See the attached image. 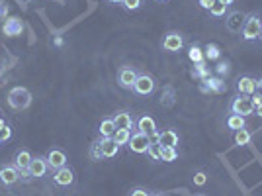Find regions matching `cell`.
<instances>
[{
	"label": "cell",
	"instance_id": "obj_3",
	"mask_svg": "<svg viewBox=\"0 0 262 196\" xmlns=\"http://www.w3.org/2000/svg\"><path fill=\"white\" fill-rule=\"evenodd\" d=\"M231 110H233V114L247 118V116L254 114V104H252V100H250V96L239 94L235 100H233V104H231Z\"/></svg>",
	"mask_w": 262,
	"mask_h": 196
},
{
	"label": "cell",
	"instance_id": "obj_25",
	"mask_svg": "<svg viewBox=\"0 0 262 196\" xmlns=\"http://www.w3.org/2000/svg\"><path fill=\"white\" fill-rule=\"evenodd\" d=\"M250 139H252V133H250L248 130L243 128V130H237V131H235V143H237V145H241V147H243V145H248Z\"/></svg>",
	"mask_w": 262,
	"mask_h": 196
},
{
	"label": "cell",
	"instance_id": "obj_46",
	"mask_svg": "<svg viewBox=\"0 0 262 196\" xmlns=\"http://www.w3.org/2000/svg\"><path fill=\"white\" fill-rule=\"evenodd\" d=\"M258 88H262V79H260V81H258Z\"/></svg>",
	"mask_w": 262,
	"mask_h": 196
},
{
	"label": "cell",
	"instance_id": "obj_49",
	"mask_svg": "<svg viewBox=\"0 0 262 196\" xmlns=\"http://www.w3.org/2000/svg\"><path fill=\"white\" fill-rule=\"evenodd\" d=\"M260 39H262V30H260Z\"/></svg>",
	"mask_w": 262,
	"mask_h": 196
},
{
	"label": "cell",
	"instance_id": "obj_31",
	"mask_svg": "<svg viewBox=\"0 0 262 196\" xmlns=\"http://www.w3.org/2000/svg\"><path fill=\"white\" fill-rule=\"evenodd\" d=\"M161 104L163 106H172L174 104V88L172 86H167V94L161 98Z\"/></svg>",
	"mask_w": 262,
	"mask_h": 196
},
{
	"label": "cell",
	"instance_id": "obj_2",
	"mask_svg": "<svg viewBox=\"0 0 262 196\" xmlns=\"http://www.w3.org/2000/svg\"><path fill=\"white\" fill-rule=\"evenodd\" d=\"M260 30H262V20L256 14H250L245 20V26H243L241 33H243V37L247 41H254L256 37H260Z\"/></svg>",
	"mask_w": 262,
	"mask_h": 196
},
{
	"label": "cell",
	"instance_id": "obj_8",
	"mask_svg": "<svg viewBox=\"0 0 262 196\" xmlns=\"http://www.w3.org/2000/svg\"><path fill=\"white\" fill-rule=\"evenodd\" d=\"M133 90H135L137 94H143V96L151 94V92L154 90V79H153L151 75H147V73L137 75V81H135V84H133Z\"/></svg>",
	"mask_w": 262,
	"mask_h": 196
},
{
	"label": "cell",
	"instance_id": "obj_13",
	"mask_svg": "<svg viewBox=\"0 0 262 196\" xmlns=\"http://www.w3.org/2000/svg\"><path fill=\"white\" fill-rule=\"evenodd\" d=\"M47 163H49V167L51 169H63V167H67V155L61 151V149H51L49 153H47Z\"/></svg>",
	"mask_w": 262,
	"mask_h": 196
},
{
	"label": "cell",
	"instance_id": "obj_5",
	"mask_svg": "<svg viewBox=\"0 0 262 196\" xmlns=\"http://www.w3.org/2000/svg\"><path fill=\"white\" fill-rule=\"evenodd\" d=\"M149 143H151V135L143 133V131H133L129 137V149L133 153H147L149 149Z\"/></svg>",
	"mask_w": 262,
	"mask_h": 196
},
{
	"label": "cell",
	"instance_id": "obj_43",
	"mask_svg": "<svg viewBox=\"0 0 262 196\" xmlns=\"http://www.w3.org/2000/svg\"><path fill=\"white\" fill-rule=\"evenodd\" d=\"M219 2H223V4H227V6H229V4H233V0H219Z\"/></svg>",
	"mask_w": 262,
	"mask_h": 196
},
{
	"label": "cell",
	"instance_id": "obj_29",
	"mask_svg": "<svg viewBox=\"0 0 262 196\" xmlns=\"http://www.w3.org/2000/svg\"><path fill=\"white\" fill-rule=\"evenodd\" d=\"M147 153L154 159V161H161V145H159V141H153L151 139V143H149V149H147Z\"/></svg>",
	"mask_w": 262,
	"mask_h": 196
},
{
	"label": "cell",
	"instance_id": "obj_45",
	"mask_svg": "<svg viewBox=\"0 0 262 196\" xmlns=\"http://www.w3.org/2000/svg\"><path fill=\"white\" fill-rule=\"evenodd\" d=\"M110 2H114V4H122L123 0H110Z\"/></svg>",
	"mask_w": 262,
	"mask_h": 196
},
{
	"label": "cell",
	"instance_id": "obj_36",
	"mask_svg": "<svg viewBox=\"0 0 262 196\" xmlns=\"http://www.w3.org/2000/svg\"><path fill=\"white\" fill-rule=\"evenodd\" d=\"M205 180H207V177H205V173H196L194 175V184H198V186H203L205 184Z\"/></svg>",
	"mask_w": 262,
	"mask_h": 196
},
{
	"label": "cell",
	"instance_id": "obj_18",
	"mask_svg": "<svg viewBox=\"0 0 262 196\" xmlns=\"http://www.w3.org/2000/svg\"><path fill=\"white\" fill-rule=\"evenodd\" d=\"M225 90V82L219 77H207L201 82V92H223Z\"/></svg>",
	"mask_w": 262,
	"mask_h": 196
},
{
	"label": "cell",
	"instance_id": "obj_28",
	"mask_svg": "<svg viewBox=\"0 0 262 196\" xmlns=\"http://www.w3.org/2000/svg\"><path fill=\"white\" fill-rule=\"evenodd\" d=\"M227 126H229V130H243L245 128V118L243 116H237V114H231L229 118H227Z\"/></svg>",
	"mask_w": 262,
	"mask_h": 196
},
{
	"label": "cell",
	"instance_id": "obj_42",
	"mask_svg": "<svg viewBox=\"0 0 262 196\" xmlns=\"http://www.w3.org/2000/svg\"><path fill=\"white\" fill-rule=\"evenodd\" d=\"M254 112H256V116H260V118H262V106H258V108H254Z\"/></svg>",
	"mask_w": 262,
	"mask_h": 196
},
{
	"label": "cell",
	"instance_id": "obj_12",
	"mask_svg": "<svg viewBox=\"0 0 262 196\" xmlns=\"http://www.w3.org/2000/svg\"><path fill=\"white\" fill-rule=\"evenodd\" d=\"M30 175L31 177H35V179H39V177H45L47 175V171H49V163H47V159L45 157H33L31 159V163H30Z\"/></svg>",
	"mask_w": 262,
	"mask_h": 196
},
{
	"label": "cell",
	"instance_id": "obj_22",
	"mask_svg": "<svg viewBox=\"0 0 262 196\" xmlns=\"http://www.w3.org/2000/svg\"><path fill=\"white\" fill-rule=\"evenodd\" d=\"M190 75L194 77V79H207L209 77V69H207V65H205V61H201V63H194V67H192V71H190Z\"/></svg>",
	"mask_w": 262,
	"mask_h": 196
},
{
	"label": "cell",
	"instance_id": "obj_33",
	"mask_svg": "<svg viewBox=\"0 0 262 196\" xmlns=\"http://www.w3.org/2000/svg\"><path fill=\"white\" fill-rule=\"evenodd\" d=\"M123 6H125V10H137L139 6H141V0H123V2H122Z\"/></svg>",
	"mask_w": 262,
	"mask_h": 196
},
{
	"label": "cell",
	"instance_id": "obj_44",
	"mask_svg": "<svg viewBox=\"0 0 262 196\" xmlns=\"http://www.w3.org/2000/svg\"><path fill=\"white\" fill-rule=\"evenodd\" d=\"M4 126H6V122H4V120H2V118H0V130H2V128H4Z\"/></svg>",
	"mask_w": 262,
	"mask_h": 196
},
{
	"label": "cell",
	"instance_id": "obj_21",
	"mask_svg": "<svg viewBox=\"0 0 262 196\" xmlns=\"http://www.w3.org/2000/svg\"><path fill=\"white\" fill-rule=\"evenodd\" d=\"M116 124H114V120L112 118H106V120H102V124H100V135L102 137H112L114 133H116Z\"/></svg>",
	"mask_w": 262,
	"mask_h": 196
},
{
	"label": "cell",
	"instance_id": "obj_26",
	"mask_svg": "<svg viewBox=\"0 0 262 196\" xmlns=\"http://www.w3.org/2000/svg\"><path fill=\"white\" fill-rule=\"evenodd\" d=\"M178 159V151L174 147H161V161L165 163H172Z\"/></svg>",
	"mask_w": 262,
	"mask_h": 196
},
{
	"label": "cell",
	"instance_id": "obj_30",
	"mask_svg": "<svg viewBox=\"0 0 262 196\" xmlns=\"http://www.w3.org/2000/svg\"><path fill=\"white\" fill-rule=\"evenodd\" d=\"M227 4H223V2H219V0H216V4L209 8V14L212 16H216V18H219V16H225V12H227Z\"/></svg>",
	"mask_w": 262,
	"mask_h": 196
},
{
	"label": "cell",
	"instance_id": "obj_41",
	"mask_svg": "<svg viewBox=\"0 0 262 196\" xmlns=\"http://www.w3.org/2000/svg\"><path fill=\"white\" fill-rule=\"evenodd\" d=\"M55 45H57V47H61V45H63V37H61V35H57V37H55Z\"/></svg>",
	"mask_w": 262,
	"mask_h": 196
},
{
	"label": "cell",
	"instance_id": "obj_27",
	"mask_svg": "<svg viewBox=\"0 0 262 196\" xmlns=\"http://www.w3.org/2000/svg\"><path fill=\"white\" fill-rule=\"evenodd\" d=\"M112 137H114V141L118 145H127L129 143V137H131V130H116V133Z\"/></svg>",
	"mask_w": 262,
	"mask_h": 196
},
{
	"label": "cell",
	"instance_id": "obj_32",
	"mask_svg": "<svg viewBox=\"0 0 262 196\" xmlns=\"http://www.w3.org/2000/svg\"><path fill=\"white\" fill-rule=\"evenodd\" d=\"M90 157H92V161H102V159H104V155H102V147H100V141H96V143L92 145V149H90Z\"/></svg>",
	"mask_w": 262,
	"mask_h": 196
},
{
	"label": "cell",
	"instance_id": "obj_9",
	"mask_svg": "<svg viewBox=\"0 0 262 196\" xmlns=\"http://www.w3.org/2000/svg\"><path fill=\"white\" fill-rule=\"evenodd\" d=\"M245 20H247V16L243 14V12H231L229 16H227V20H225V26H227V30L229 32H233V33H241L243 32V26H245Z\"/></svg>",
	"mask_w": 262,
	"mask_h": 196
},
{
	"label": "cell",
	"instance_id": "obj_16",
	"mask_svg": "<svg viewBox=\"0 0 262 196\" xmlns=\"http://www.w3.org/2000/svg\"><path fill=\"white\" fill-rule=\"evenodd\" d=\"M237 90H239V94L252 96L258 90V81H254L252 77H241L237 81Z\"/></svg>",
	"mask_w": 262,
	"mask_h": 196
},
{
	"label": "cell",
	"instance_id": "obj_24",
	"mask_svg": "<svg viewBox=\"0 0 262 196\" xmlns=\"http://www.w3.org/2000/svg\"><path fill=\"white\" fill-rule=\"evenodd\" d=\"M188 57H190L192 63H201V61H205L203 49H201L200 45H192V47L188 49Z\"/></svg>",
	"mask_w": 262,
	"mask_h": 196
},
{
	"label": "cell",
	"instance_id": "obj_10",
	"mask_svg": "<svg viewBox=\"0 0 262 196\" xmlns=\"http://www.w3.org/2000/svg\"><path fill=\"white\" fill-rule=\"evenodd\" d=\"M135 81H137V73H135L131 67H122V69H120V73H118V82H120L122 88L131 90L133 84H135Z\"/></svg>",
	"mask_w": 262,
	"mask_h": 196
},
{
	"label": "cell",
	"instance_id": "obj_20",
	"mask_svg": "<svg viewBox=\"0 0 262 196\" xmlns=\"http://www.w3.org/2000/svg\"><path fill=\"white\" fill-rule=\"evenodd\" d=\"M112 120H114V124H116L118 130H131L133 128V116L129 112H125V110L116 112V116Z\"/></svg>",
	"mask_w": 262,
	"mask_h": 196
},
{
	"label": "cell",
	"instance_id": "obj_38",
	"mask_svg": "<svg viewBox=\"0 0 262 196\" xmlns=\"http://www.w3.org/2000/svg\"><path fill=\"white\" fill-rule=\"evenodd\" d=\"M250 100H252V104H254V108H258V106H262V94L256 90L252 96H250Z\"/></svg>",
	"mask_w": 262,
	"mask_h": 196
},
{
	"label": "cell",
	"instance_id": "obj_11",
	"mask_svg": "<svg viewBox=\"0 0 262 196\" xmlns=\"http://www.w3.org/2000/svg\"><path fill=\"white\" fill-rule=\"evenodd\" d=\"M100 147H102L104 159H114L120 153V145L114 141V137H102L100 139Z\"/></svg>",
	"mask_w": 262,
	"mask_h": 196
},
{
	"label": "cell",
	"instance_id": "obj_19",
	"mask_svg": "<svg viewBox=\"0 0 262 196\" xmlns=\"http://www.w3.org/2000/svg\"><path fill=\"white\" fill-rule=\"evenodd\" d=\"M137 131H143V133H147V135H153V137H156V122L151 118V116H141L139 120H137Z\"/></svg>",
	"mask_w": 262,
	"mask_h": 196
},
{
	"label": "cell",
	"instance_id": "obj_7",
	"mask_svg": "<svg viewBox=\"0 0 262 196\" xmlns=\"http://www.w3.org/2000/svg\"><path fill=\"white\" fill-rule=\"evenodd\" d=\"M182 47H184V39H182V35L178 32H169L165 35V39H163V49H165V51L176 53V51H180Z\"/></svg>",
	"mask_w": 262,
	"mask_h": 196
},
{
	"label": "cell",
	"instance_id": "obj_34",
	"mask_svg": "<svg viewBox=\"0 0 262 196\" xmlns=\"http://www.w3.org/2000/svg\"><path fill=\"white\" fill-rule=\"evenodd\" d=\"M12 137V130H10V126L6 124L2 130H0V139H2V141H8Z\"/></svg>",
	"mask_w": 262,
	"mask_h": 196
},
{
	"label": "cell",
	"instance_id": "obj_51",
	"mask_svg": "<svg viewBox=\"0 0 262 196\" xmlns=\"http://www.w3.org/2000/svg\"><path fill=\"white\" fill-rule=\"evenodd\" d=\"M0 118H2V114H0Z\"/></svg>",
	"mask_w": 262,
	"mask_h": 196
},
{
	"label": "cell",
	"instance_id": "obj_6",
	"mask_svg": "<svg viewBox=\"0 0 262 196\" xmlns=\"http://www.w3.org/2000/svg\"><path fill=\"white\" fill-rule=\"evenodd\" d=\"M20 180V171L16 165H0V184L12 186Z\"/></svg>",
	"mask_w": 262,
	"mask_h": 196
},
{
	"label": "cell",
	"instance_id": "obj_4",
	"mask_svg": "<svg viewBox=\"0 0 262 196\" xmlns=\"http://www.w3.org/2000/svg\"><path fill=\"white\" fill-rule=\"evenodd\" d=\"M31 153L28 151V149H20V151H16V155H14V165L18 167V171H20V179H24V180H30V163H31Z\"/></svg>",
	"mask_w": 262,
	"mask_h": 196
},
{
	"label": "cell",
	"instance_id": "obj_23",
	"mask_svg": "<svg viewBox=\"0 0 262 196\" xmlns=\"http://www.w3.org/2000/svg\"><path fill=\"white\" fill-rule=\"evenodd\" d=\"M203 55H205L207 61H217L221 57V49L216 43H207L205 49H203Z\"/></svg>",
	"mask_w": 262,
	"mask_h": 196
},
{
	"label": "cell",
	"instance_id": "obj_1",
	"mask_svg": "<svg viewBox=\"0 0 262 196\" xmlns=\"http://www.w3.org/2000/svg\"><path fill=\"white\" fill-rule=\"evenodd\" d=\"M8 104L14 110H26L31 104V92L24 86H14L8 92Z\"/></svg>",
	"mask_w": 262,
	"mask_h": 196
},
{
	"label": "cell",
	"instance_id": "obj_39",
	"mask_svg": "<svg viewBox=\"0 0 262 196\" xmlns=\"http://www.w3.org/2000/svg\"><path fill=\"white\" fill-rule=\"evenodd\" d=\"M214 4H216V0H200V6H201V8H205V10H209Z\"/></svg>",
	"mask_w": 262,
	"mask_h": 196
},
{
	"label": "cell",
	"instance_id": "obj_37",
	"mask_svg": "<svg viewBox=\"0 0 262 196\" xmlns=\"http://www.w3.org/2000/svg\"><path fill=\"white\" fill-rule=\"evenodd\" d=\"M6 16H8V4L4 0H0V22L6 20Z\"/></svg>",
	"mask_w": 262,
	"mask_h": 196
},
{
	"label": "cell",
	"instance_id": "obj_17",
	"mask_svg": "<svg viewBox=\"0 0 262 196\" xmlns=\"http://www.w3.org/2000/svg\"><path fill=\"white\" fill-rule=\"evenodd\" d=\"M53 180L59 184V186H69L75 182V173L71 167H63V169H57L53 173Z\"/></svg>",
	"mask_w": 262,
	"mask_h": 196
},
{
	"label": "cell",
	"instance_id": "obj_35",
	"mask_svg": "<svg viewBox=\"0 0 262 196\" xmlns=\"http://www.w3.org/2000/svg\"><path fill=\"white\" fill-rule=\"evenodd\" d=\"M216 71H217V75H227L229 73V63L227 61H219L217 67H216Z\"/></svg>",
	"mask_w": 262,
	"mask_h": 196
},
{
	"label": "cell",
	"instance_id": "obj_48",
	"mask_svg": "<svg viewBox=\"0 0 262 196\" xmlns=\"http://www.w3.org/2000/svg\"><path fill=\"white\" fill-rule=\"evenodd\" d=\"M159 2H167V0H159Z\"/></svg>",
	"mask_w": 262,
	"mask_h": 196
},
{
	"label": "cell",
	"instance_id": "obj_47",
	"mask_svg": "<svg viewBox=\"0 0 262 196\" xmlns=\"http://www.w3.org/2000/svg\"><path fill=\"white\" fill-rule=\"evenodd\" d=\"M151 196H165V194H151Z\"/></svg>",
	"mask_w": 262,
	"mask_h": 196
},
{
	"label": "cell",
	"instance_id": "obj_14",
	"mask_svg": "<svg viewBox=\"0 0 262 196\" xmlns=\"http://www.w3.org/2000/svg\"><path fill=\"white\" fill-rule=\"evenodd\" d=\"M154 139L159 141V145H161V147H174V149H176V145H178V133H176L174 130L159 131Z\"/></svg>",
	"mask_w": 262,
	"mask_h": 196
},
{
	"label": "cell",
	"instance_id": "obj_40",
	"mask_svg": "<svg viewBox=\"0 0 262 196\" xmlns=\"http://www.w3.org/2000/svg\"><path fill=\"white\" fill-rule=\"evenodd\" d=\"M131 196H151L145 188H135V190H131Z\"/></svg>",
	"mask_w": 262,
	"mask_h": 196
},
{
	"label": "cell",
	"instance_id": "obj_15",
	"mask_svg": "<svg viewBox=\"0 0 262 196\" xmlns=\"http://www.w3.org/2000/svg\"><path fill=\"white\" fill-rule=\"evenodd\" d=\"M2 32H4V35H8V37H16V35H20L22 32H24V24H22V20L20 18H6V22H4V26H2Z\"/></svg>",
	"mask_w": 262,
	"mask_h": 196
},
{
	"label": "cell",
	"instance_id": "obj_50",
	"mask_svg": "<svg viewBox=\"0 0 262 196\" xmlns=\"http://www.w3.org/2000/svg\"><path fill=\"white\" fill-rule=\"evenodd\" d=\"M0 145H2V139H0Z\"/></svg>",
	"mask_w": 262,
	"mask_h": 196
}]
</instances>
